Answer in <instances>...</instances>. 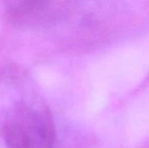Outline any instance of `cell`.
<instances>
[{
	"label": "cell",
	"mask_w": 149,
	"mask_h": 148,
	"mask_svg": "<svg viewBox=\"0 0 149 148\" xmlns=\"http://www.w3.org/2000/svg\"><path fill=\"white\" fill-rule=\"evenodd\" d=\"M0 130L7 148H57L53 115L31 75L0 68Z\"/></svg>",
	"instance_id": "obj_1"
}]
</instances>
